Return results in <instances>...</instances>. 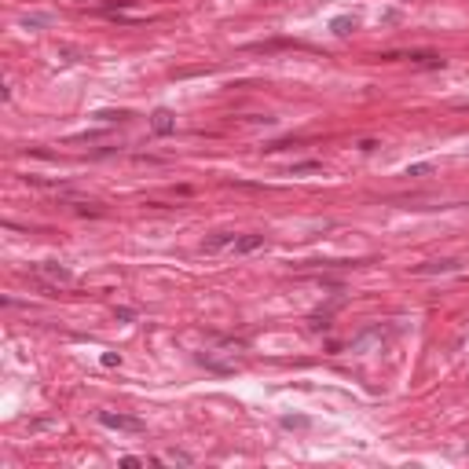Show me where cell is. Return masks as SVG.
<instances>
[{
	"instance_id": "obj_11",
	"label": "cell",
	"mask_w": 469,
	"mask_h": 469,
	"mask_svg": "<svg viewBox=\"0 0 469 469\" xmlns=\"http://www.w3.org/2000/svg\"><path fill=\"white\" fill-rule=\"evenodd\" d=\"M319 169H323V162H297L293 173H319Z\"/></svg>"
},
{
	"instance_id": "obj_14",
	"label": "cell",
	"mask_w": 469,
	"mask_h": 469,
	"mask_svg": "<svg viewBox=\"0 0 469 469\" xmlns=\"http://www.w3.org/2000/svg\"><path fill=\"white\" fill-rule=\"evenodd\" d=\"M118 363H121L118 352H103V367H118Z\"/></svg>"
},
{
	"instance_id": "obj_3",
	"label": "cell",
	"mask_w": 469,
	"mask_h": 469,
	"mask_svg": "<svg viewBox=\"0 0 469 469\" xmlns=\"http://www.w3.org/2000/svg\"><path fill=\"white\" fill-rule=\"evenodd\" d=\"M150 129L158 136H173L176 132V114L169 110V106H158V110L150 114Z\"/></svg>"
},
{
	"instance_id": "obj_12",
	"label": "cell",
	"mask_w": 469,
	"mask_h": 469,
	"mask_svg": "<svg viewBox=\"0 0 469 469\" xmlns=\"http://www.w3.org/2000/svg\"><path fill=\"white\" fill-rule=\"evenodd\" d=\"M52 19H48V15H29V19H26V26H48Z\"/></svg>"
},
{
	"instance_id": "obj_9",
	"label": "cell",
	"mask_w": 469,
	"mask_h": 469,
	"mask_svg": "<svg viewBox=\"0 0 469 469\" xmlns=\"http://www.w3.org/2000/svg\"><path fill=\"white\" fill-rule=\"evenodd\" d=\"M433 173V165L429 162H418V165H407V176H429Z\"/></svg>"
},
{
	"instance_id": "obj_10",
	"label": "cell",
	"mask_w": 469,
	"mask_h": 469,
	"mask_svg": "<svg viewBox=\"0 0 469 469\" xmlns=\"http://www.w3.org/2000/svg\"><path fill=\"white\" fill-rule=\"evenodd\" d=\"M165 462H176V465H191L194 458H191V455H183V451H169V455H165Z\"/></svg>"
},
{
	"instance_id": "obj_7",
	"label": "cell",
	"mask_w": 469,
	"mask_h": 469,
	"mask_svg": "<svg viewBox=\"0 0 469 469\" xmlns=\"http://www.w3.org/2000/svg\"><path fill=\"white\" fill-rule=\"evenodd\" d=\"M227 242H235V235H231V231H220V235H213V239L206 242V249H220V246H227Z\"/></svg>"
},
{
	"instance_id": "obj_6",
	"label": "cell",
	"mask_w": 469,
	"mask_h": 469,
	"mask_svg": "<svg viewBox=\"0 0 469 469\" xmlns=\"http://www.w3.org/2000/svg\"><path fill=\"white\" fill-rule=\"evenodd\" d=\"M330 26H334V33H337V37H348L352 29H356V19H348V15H341V19H334Z\"/></svg>"
},
{
	"instance_id": "obj_4",
	"label": "cell",
	"mask_w": 469,
	"mask_h": 469,
	"mask_svg": "<svg viewBox=\"0 0 469 469\" xmlns=\"http://www.w3.org/2000/svg\"><path fill=\"white\" fill-rule=\"evenodd\" d=\"M447 271H462V260H433L414 268V275H447Z\"/></svg>"
},
{
	"instance_id": "obj_2",
	"label": "cell",
	"mask_w": 469,
	"mask_h": 469,
	"mask_svg": "<svg viewBox=\"0 0 469 469\" xmlns=\"http://www.w3.org/2000/svg\"><path fill=\"white\" fill-rule=\"evenodd\" d=\"M99 425L106 429H118V433H143V418H136V414H118V411H99Z\"/></svg>"
},
{
	"instance_id": "obj_5",
	"label": "cell",
	"mask_w": 469,
	"mask_h": 469,
	"mask_svg": "<svg viewBox=\"0 0 469 469\" xmlns=\"http://www.w3.org/2000/svg\"><path fill=\"white\" fill-rule=\"evenodd\" d=\"M260 246H264V235H242V239H235V253H253Z\"/></svg>"
},
{
	"instance_id": "obj_13",
	"label": "cell",
	"mask_w": 469,
	"mask_h": 469,
	"mask_svg": "<svg viewBox=\"0 0 469 469\" xmlns=\"http://www.w3.org/2000/svg\"><path fill=\"white\" fill-rule=\"evenodd\" d=\"M114 316H118L121 323H132V319H136V311H132V308H118V311H114Z\"/></svg>"
},
{
	"instance_id": "obj_15",
	"label": "cell",
	"mask_w": 469,
	"mask_h": 469,
	"mask_svg": "<svg viewBox=\"0 0 469 469\" xmlns=\"http://www.w3.org/2000/svg\"><path fill=\"white\" fill-rule=\"evenodd\" d=\"M121 465H143V458H136V455H125V458H121Z\"/></svg>"
},
{
	"instance_id": "obj_8",
	"label": "cell",
	"mask_w": 469,
	"mask_h": 469,
	"mask_svg": "<svg viewBox=\"0 0 469 469\" xmlns=\"http://www.w3.org/2000/svg\"><path fill=\"white\" fill-rule=\"evenodd\" d=\"M308 425H311L308 418H293V414H286V418H283V429H308Z\"/></svg>"
},
{
	"instance_id": "obj_1",
	"label": "cell",
	"mask_w": 469,
	"mask_h": 469,
	"mask_svg": "<svg viewBox=\"0 0 469 469\" xmlns=\"http://www.w3.org/2000/svg\"><path fill=\"white\" fill-rule=\"evenodd\" d=\"M29 271H33L41 283H44V290H52V286H70V283H73V271H70V268H62V264H52V260L33 264Z\"/></svg>"
}]
</instances>
